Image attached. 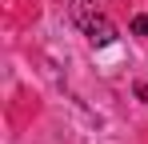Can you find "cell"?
I'll return each instance as SVG.
<instances>
[{
  "instance_id": "3",
  "label": "cell",
  "mask_w": 148,
  "mask_h": 144,
  "mask_svg": "<svg viewBox=\"0 0 148 144\" xmlns=\"http://www.w3.org/2000/svg\"><path fill=\"white\" fill-rule=\"evenodd\" d=\"M136 96L144 100V108H148V84H136Z\"/></svg>"
},
{
  "instance_id": "2",
  "label": "cell",
  "mask_w": 148,
  "mask_h": 144,
  "mask_svg": "<svg viewBox=\"0 0 148 144\" xmlns=\"http://www.w3.org/2000/svg\"><path fill=\"white\" fill-rule=\"evenodd\" d=\"M132 32H136V36H148V16H136V20H132Z\"/></svg>"
},
{
  "instance_id": "1",
  "label": "cell",
  "mask_w": 148,
  "mask_h": 144,
  "mask_svg": "<svg viewBox=\"0 0 148 144\" xmlns=\"http://www.w3.org/2000/svg\"><path fill=\"white\" fill-rule=\"evenodd\" d=\"M72 20L84 28V36H88L96 48H104V44H112V40H116L112 20H108V16H100V12H92V8H88V0H72Z\"/></svg>"
}]
</instances>
